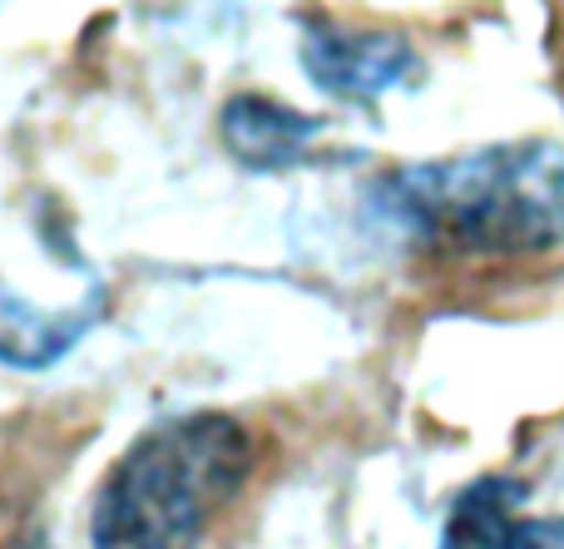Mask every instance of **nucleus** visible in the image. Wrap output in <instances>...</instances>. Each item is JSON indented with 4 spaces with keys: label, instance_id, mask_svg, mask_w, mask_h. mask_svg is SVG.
Masks as SVG:
<instances>
[{
    "label": "nucleus",
    "instance_id": "f257e3e1",
    "mask_svg": "<svg viewBox=\"0 0 564 549\" xmlns=\"http://www.w3.org/2000/svg\"><path fill=\"white\" fill-rule=\"evenodd\" d=\"M377 208L441 253H555L564 248V139H520L406 164L377 184Z\"/></svg>",
    "mask_w": 564,
    "mask_h": 549
},
{
    "label": "nucleus",
    "instance_id": "f03ea898",
    "mask_svg": "<svg viewBox=\"0 0 564 549\" xmlns=\"http://www.w3.org/2000/svg\"><path fill=\"white\" fill-rule=\"evenodd\" d=\"M253 436L224 411L144 431L95 501V549H204L253 475Z\"/></svg>",
    "mask_w": 564,
    "mask_h": 549
},
{
    "label": "nucleus",
    "instance_id": "7ed1b4c3",
    "mask_svg": "<svg viewBox=\"0 0 564 549\" xmlns=\"http://www.w3.org/2000/svg\"><path fill=\"white\" fill-rule=\"evenodd\" d=\"M302 69L332 99L371 105L387 89L406 85L421 69L416 50L397 30H351L332 20H307L302 30Z\"/></svg>",
    "mask_w": 564,
    "mask_h": 549
},
{
    "label": "nucleus",
    "instance_id": "20e7f679",
    "mask_svg": "<svg viewBox=\"0 0 564 549\" xmlns=\"http://www.w3.org/2000/svg\"><path fill=\"white\" fill-rule=\"evenodd\" d=\"M525 485L510 475H486L456 495L441 549H564L560 515H516Z\"/></svg>",
    "mask_w": 564,
    "mask_h": 549
},
{
    "label": "nucleus",
    "instance_id": "39448f33",
    "mask_svg": "<svg viewBox=\"0 0 564 549\" xmlns=\"http://www.w3.org/2000/svg\"><path fill=\"white\" fill-rule=\"evenodd\" d=\"M218 129H224L228 154L243 168L278 174V168L302 164L307 144L322 134V119L297 114V109L278 105V99H263V95H234L224 105Z\"/></svg>",
    "mask_w": 564,
    "mask_h": 549
},
{
    "label": "nucleus",
    "instance_id": "423d86ee",
    "mask_svg": "<svg viewBox=\"0 0 564 549\" xmlns=\"http://www.w3.org/2000/svg\"><path fill=\"white\" fill-rule=\"evenodd\" d=\"M95 317L99 303L79 307V312L75 307L69 312H30L20 297L0 287V356L10 366H50L95 327Z\"/></svg>",
    "mask_w": 564,
    "mask_h": 549
},
{
    "label": "nucleus",
    "instance_id": "0eeeda50",
    "mask_svg": "<svg viewBox=\"0 0 564 549\" xmlns=\"http://www.w3.org/2000/svg\"><path fill=\"white\" fill-rule=\"evenodd\" d=\"M0 549H50L30 505L10 501V495H0Z\"/></svg>",
    "mask_w": 564,
    "mask_h": 549
}]
</instances>
